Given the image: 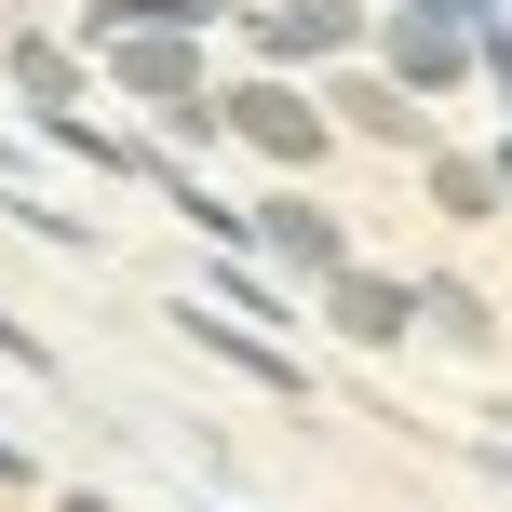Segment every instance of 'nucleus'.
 I'll return each instance as SVG.
<instances>
[{
    "label": "nucleus",
    "mask_w": 512,
    "mask_h": 512,
    "mask_svg": "<svg viewBox=\"0 0 512 512\" xmlns=\"http://www.w3.org/2000/svg\"><path fill=\"white\" fill-rule=\"evenodd\" d=\"M324 310H337V337H405V310H418V283H378V270H324Z\"/></svg>",
    "instance_id": "f257e3e1"
},
{
    "label": "nucleus",
    "mask_w": 512,
    "mask_h": 512,
    "mask_svg": "<svg viewBox=\"0 0 512 512\" xmlns=\"http://www.w3.org/2000/svg\"><path fill=\"white\" fill-rule=\"evenodd\" d=\"M230 122L256 135V149H283V162H310V149H324V122H310V108H297V95H283V81H256V95L230 108Z\"/></svg>",
    "instance_id": "f03ea898"
},
{
    "label": "nucleus",
    "mask_w": 512,
    "mask_h": 512,
    "mask_svg": "<svg viewBox=\"0 0 512 512\" xmlns=\"http://www.w3.org/2000/svg\"><path fill=\"white\" fill-rule=\"evenodd\" d=\"M176 324H189V337H203V351H216V364H243V378H256V391H297V364H283V351H270V337H230V324H216V310H176Z\"/></svg>",
    "instance_id": "7ed1b4c3"
},
{
    "label": "nucleus",
    "mask_w": 512,
    "mask_h": 512,
    "mask_svg": "<svg viewBox=\"0 0 512 512\" xmlns=\"http://www.w3.org/2000/svg\"><path fill=\"white\" fill-rule=\"evenodd\" d=\"M270 256H297V270H337V216H324V203H270Z\"/></svg>",
    "instance_id": "20e7f679"
},
{
    "label": "nucleus",
    "mask_w": 512,
    "mask_h": 512,
    "mask_svg": "<svg viewBox=\"0 0 512 512\" xmlns=\"http://www.w3.org/2000/svg\"><path fill=\"white\" fill-rule=\"evenodd\" d=\"M270 41L283 54H337L351 41V0H297V14H270Z\"/></svg>",
    "instance_id": "39448f33"
},
{
    "label": "nucleus",
    "mask_w": 512,
    "mask_h": 512,
    "mask_svg": "<svg viewBox=\"0 0 512 512\" xmlns=\"http://www.w3.org/2000/svg\"><path fill=\"white\" fill-rule=\"evenodd\" d=\"M418 310H432L459 351H486V297H472V283H418Z\"/></svg>",
    "instance_id": "423d86ee"
},
{
    "label": "nucleus",
    "mask_w": 512,
    "mask_h": 512,
    "mask_svg": "<svg viewBox=\"0 0 512 512\" xmlns=\"http://www.w3.org/2000/svg\"><path fill=\"white\" fill-rule=\"evenodd\" d=\"M432 189H445V216H499V176H486V162H432Z\"/></svg>",
    "instance_id": "0eeeda50"
},
{
    "label": "nucleus",
    "mask_w": 512,
    "mask_h": 512,
    "mask_svg": "<svg viewBox=\"0 0 512 512\" xmlns=\"http://www.w3.org/2000/svg\"><path fill=\"white\" fill-rule=\"evenodd\" d=\"M14 81H27L41 108H68V54H54V41H14Z\"/></svg>",
    "instance_id": "6e6552de"
},
{
    "label": "nucleus",
    "mask_w": 512,
    "mask_h": 512,
    "mask_svg": "<svg viewBox=\"0 0 512 512\" xmlns=\"http://www.w3.org/2000/svg\"><path fill=\"white\" fill-rule=\"evenodd\" d=\"M0 351H14V364H27V378H54V351H41V337H27V324H14V310H0Z\"/></svg>",
    "instance_id": "1a4fd4ad"
},
{
    "label": "nucleus",
    "mask_w": 512,
    "mask_h": 512,
    "mask_svg": "<svg viewBox=\"0 0 512 512\" xmlns=\"http://www.w3.org/2000/svg\"><path fill=\"white\" fill-rule=\"evenodd\" d=\"M486 68H499V95H512V27H486Z\"/></svg>",
    "instance_id": "9d476101"
},
{
    "label": "nucleus",
    "mask_w": 512,
    "mask_h": 512,
    "mask_svg": "<svg viewBox=\"0 0 512 512\" xmlns=\"http://www.w3.org/2000/svg\"><path fill=\"white\" fill-rule=\"evenodd\" d=\"M68 512H108V499H68Z\"/></svg>",
    "instance_id": "9b49d317"
},
{
    "label": "nucleus",
    "mask_w": 512,
    "mask_h": 512,
    "mask_svg": "<svg viewBox=\"0 0 512 512\" xmlns=\"http://www.w3.org/2000/svg\"><path fill=\"white\" fill-rule=\"evenodd\" d=\"M499 189H512V149H499Z\"/></svg>",
    "instance_id": "f8f14e48"
}]
</instances>
